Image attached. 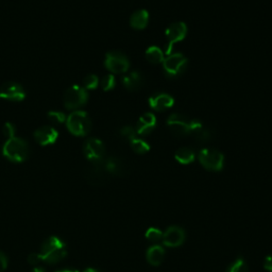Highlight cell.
Wrapping results in <instances>:
<instances>
[{"label": "cell", "instance_id": "25", "mask_svg": "<svg viewBox=\"0 0 272 272\" xmlns=\"http://www.w3.org/2000/svg\"><path fill=\"white\" fill-rule=\"evenodd\" d=\"M164 233L158 228H149L146 232V238L151 242H159L163 239Z\"/></svg>", "mask_w": 272, "mask_h": 272}, {"label": "cell", "instance_id": "6", "mask_svg": "<svg viewBox=\"0 0 272 272\" xmlns=\"http://www.w3.org/2000/svg\"><path fill=\"white\" fill-rule=\"evenodd\" d=\"M165 35L167 38V47H166V55L169 56L174 46L179 42L183 41L187 35V26L182 22L178 21L171 23L165 31Z\"/></svg>", "mask_w": 272, "mask_h": 272}, {"label": "cell", "instance_id": "35", "mask_svg": "<svg viewBox=\"0 0 272 272\" xmlns=\"http://www.w3.org/2000/svg\"><path fill=\"white\" fill-rule=\"evenodd\" d=\"M83 272H99V271L96 270V269H94V268H87V269L84 270Z\"/></svg>", "mask_w": 272, "mask_h": 272}, {"label": "cell", "instance_id": "34", "mask_svg": "<svg viewBox=\"0 0 272 272\" xmlns=\"http://www.w3.org/2000/svg\"><path fill=\"white\" fill-rule=\"evenodd\" d=\"M31 272H46V271H45V269L42 268V267H35Z\"/></svg>", "mask_w": 272, "mask_h": 272}, {"label": "cell", "instance_id": "21", "mask_svg": "<svg viewBox=\"0 0 272 272\" xmlns=\"http://www.w3.org/2000/svg\"><path fill=\"white\" fill-rule=\"evenodd\" d=\"M195 158H196L195 152L187 147L180 148L175 153L176 161L179 162L180 164H182V165H188V164L192 163L193 161H195Z\"/></svg>", "mask_w": 272, "mask_h": 272}, {"label": "cell", "instance_id": "31", "mask_svg": "<svg viewBox=\"0 0 272 272\" xmlns=\"http://www.w3.org/2000/svg\"><path fill=\"white\" fill-rule=\"evenodd\" d=\"M42 260H41V256H40V253H32L28 256V263L30 265H37L38 263H41Z\"/></svg>", "mask_w": 272, "mask_h": 272}, {"label": "cell", "instance_id": "27", "mask_svg": "<svg viewBox=\"0 0 272 272\" xmlns=\"http://www.w3.org/2000/svg\"><path fill=\"white\" fill-rule=\"evenodd\" d=\"M116 85V80H115V77L113 75H108L105 78H103L102 81H101V87L103 90H112Z\"/></svg>", "mask_w": 272, "mask_h": 272}, {"label": "cell", "instance_id": "1", "mask_svg": "<svg viewBox=\"0 0 272 272\" xmlns=\"http://www.w3.org/2000/svg\"><path fill=\"white\" fill-rule=\"evenodd\" d=\"M167 126L176 136L192 135L195 137L203 129V125L182 114H171L167 119Z\"/></svg>", "mask_w": 272, "mask_h": 272}, {"label": "cell", "instance_id": "28", "mask_svg": "<svg viewBox=\"0 0 272 272\" xmlns=\"http://www.w3.org/2000/svg\"><path fill=\"white\" fill-rule=\"evenodd\" d=\"M48 117L51 121H54L56 123H63L66 120L65 114L62 112H57V111H53V112L48 113Z\"/></svg>", "mask_w": 272, "mask_h": 272}, {"label": "cell", "instance_id": "20", "mask_svg": "<svg viewBox=\"0 0 272 272\" xmlns=\"http://www.w3.org/2000/svg\"><path fill=\"white\" fill-rule=\"evenodd\" d=\"M149 22V13L146 10H138L134 12L131 18L130 24L131 27L136 30L145 29Z\"/></svg>", "mask_w": 272, "mask_h": 272}, {"label": "cell", "instance_id": "23", "mask_svg": "<svg viewBox=\"0 0 272 272\" xmlns=\"http://www.w3.org/2000/svg\"><path fill=\"white\" fill-rule=\"evenodd\" d=\"M130 145L133 151L137 154H145L150 150V145L148 142L137 137H134L133 139L130 140Z\"/></svg>", "mask_w": 272, "mask_h": 272}, {"label": "cell", "instance_id": "29", "mask_svg": "<svg viewBox=\"0 0 272 272\" xmlns=\"http://www.w3.org/2000/svg\"><path fill=\"white\" fill-rule=\"evenodd\" d=\"M120 134L122 137L127 138L129 141H130L131 139H133L134 137H136V131L135 129L130 127V126H127V127H123L121 130H120Z\"/></svg>", "mask_w": 272, "mask_h": 272}, {"label": "cell", "instance_id": "22", "mask_svg": "<svg viewBox=\"0 0 272 272\" xmlns=\"http://www.w3.org/2000/svg\"><path fill=\"white\" fill-rule=\"evenodd\" d=\"M145 57L147 61L151 64H160V63H163L165 60L164 53L161 50V48L157 46H150L146 50Z\"/></svg>", "mask_w": 272, "mask_h": 272}, {"label": "cell", "instance_id": "17", "mask_svg": "<svg viewBox=\"0 0 272 272\" xmlns=\"http://www.w3.org/2000/svg\"><path fill=\"white\" fill-rule=\"evenodd\" d=\"M101 163H102L103 168H105V170L109 175L123 176V175H126L128 172V166L119 158L111 157V158H108V159H103Z\"/></svg>", "mask_w": 272, "mask_h": 272}, {"label": "cell", "instance_id": "19", "mask_svg": "<svg viewBox=\"0 0 272 272\" xmlns=\"http://www.w3.org/2000/svg\"><path fill=\"white\" fill-rule=\"evenodd\" d=\"M147 262L152 266H160L165 258V249L160 244H154L147 250Z\"/></svg>", "mask_w": 272, "mask_h": 272}, {"label": "cell", "instance_id": "33", "mask_svg": "<svg viewBox=\"0 0 272 272\" xmlns=\"http://www.w3.org/2000/svg\"><path fill=\"white\" fill-rule=\"evenodd\" d=\"M264 268H265L267 271L272 272V254L268 255V256L265 258Z\"/></svg>", "mask_w": 272, "mask_h": 272}, {"label": "cell", "instance_id": "18", "mask_svg": "<svg viewBox=\"0 0 272 272\" xmlns=\"http://www.w3.org/2000/svg\"><path fill=\"white\" fill-rule=\"evenodd\" d=\"M122 84L130 92L139 90L145 85V77L140 71H131L122 78Z\"/></svg>", "mask_w": 272, "mask_h": 272}, {"label": "cell", "instance_id": "5", "mask_svg": "<svg viewBox=\"0 0 272 272\" xmlns=\"http://www.w3.org/2000/svg\"><path fill=\"white\" fill-rule=\"evenodd\" d=\"M198 159L200 164L207 170L211 171H220L224 168L225 157L224 154L212 148H204L199 154Z\"/></svg>", "mask_w": 272, "mask_h": 272}, {"label": "cell", "instance_id": "12", "mask_svg": "<svg viewBox=\"0 0 272 272\" xmlns=\"http://www.w3.org/2000/svg\"><path fill=\"white\" fill-rule=\"evenodd\" d=\"M26 93L22 86L16 82H7L0 86V99L9 101H22Z\"/></svg>", "mask_w": 272, "mask_h": 272}, {"label": "cell", "instance_id": "4", "mask_svg": "<svg viewBox=\"0 0 272 272\" xmlns=\"http://www.w3.org/2000/svg\"><path fill=\"white\" fill-rule=\"evenodd\" d=\"M66 122L69 132L76 136H85L92 129V121H90L87 113L83 111L72 112L68 116Z\"/></svg>", "mask_w": 272, "mask_h": 272}, {"label": "cell", "instance_id": "16", "mask_svg": "<svg viewBox=\"0 0 272 272\" xmlns=\"http://www.w3.org/2000/svg\"><path fill=\"white\" fill-rule=\"evenodd\" d=\"M155 126H157V117H155V115L152 113H146L140 116L136 123V134L140 136H146L154 130Z\"/></svg>", "mask_w": 272, "mask_h": 272}, {"label": "cell", "instance_id": "7", "mask_svg": "<svg viewBox=\"0 0 272 272\" xmlns=\"http://www.w3.org/2000/svg\"><path fill=\"white\" fill-rule=\"evenodd\" d=\"M87 98L88 95L85 88L79 85H73L64 94V105L68 110H76L84 106L87 102Z\"/></svg>", "mask_w": 272, "mask_h": 272}, {"label": "cell", "instance_id": "9", "mask_svg": "<svg viewBox=\"0 0 272 272\" xmlns=\"http://www.w3.org/2000/svg\"><path fill=\"white\" fill-rule=\"evenodd\" d=\"M105 66L111 72L123 73L127 72L129 67H130V62L119 51H111V53L107 54L106 56Z\"/></svg>", "mask_w": 272, "mask_h": 272}, {"label": "cell", "instance_id": "32", "mask_svg": "<svg viewBox=\"0 0 272 272\" xmlns=\"http://www.w3.org/2000/svg\"><path fill=\"white\" fill-rule=\"evenodd\" d=\"M8 267V258L7 256L0 252V272H4Z\"/></svg>", "mask_w": 272, "mask_h": 272}, {"label": "cell", "instance_id": "24", "mask_svg": "<svg viewBox=\"0 0 272 272\" xmlns=\"http://www.w3.org/2000/svg\"><path fill=\"white\" fill-rule=\"evenodd\" d=\"M226 272H249V268L243 258L238 257L234 263H232L228 267Z\"/></svg>", "mask_w": 272, "mask_h": 272}, {"label": "cell", "instance_id": "15", "mask_svg": "<svg viewBox=\"0 0 272 272\" xmlns=\"http://www.w3.org/2000/svg\"><path fill=\"white\" fill-rule=\"evenodd\" d=\"M34 137L41 146L53 145L59 137V132L54 127H42L34 132Z\"/></svg>", "mask_w": 272, "mask_h": 272}, {"label": "cell", "instance_id": "11", "mask_svg": "<svg viewBox=\"0 0 272 272\" xmlns=\"http://www.w3.org/2000/svg\"><path fill=\"white\" fill-rule=\"evenodd\" d=\"M185 231L178 226H171L163 234V244L169 248H177L185 241Z\"/></svg>", "mask_w": 272, "mask_h": 272}, {"label": "cell", "instance_id": "26", "mask_svg": "<svg viewBox=\"0 0 272 272\" xmlns=\"http://www.w3.org/2000/svg\"><path fill=\"white\" fill-rule=\"evenodd\" d=\"M83 84H84V88L87 89H95L97 88L98 84H99V79L96 75H88L84 78L83 80Z\"/></svg>", "mask_w": 272, "mask_h": 272}, {"label": "cell", "instance_id": "36", "mask_svg": "<svg viewBox=\"0 0 272 272\" xmlns=\"http://www.w3.org/2000/svg\"><path fill=\"white\" fill-rule=\"evenodd\" d=\"M57 272H79L78 270H61V271H57Z\"/></svg>", "mask_w": 272, "mask_h": 272}, {"label": "cell", "instance_id": "30", "mask_svg": "<svg viewBox=\"0 0 272 272\" xmlns=\"http://www.w3.org/2000/svg\"><path fill=\"white\" fill-rule=\"evenodd\" d=\"M3 132L4 135L9 139V138H13L15 137V127L13 126L11 122H7L5 123V126L3 127Z\"/></svg>", "mask_w": 272, "mask_h": 272}, {"label": "cell", "instance_id": "2", "mask_svg": "<svg viewBox=\"0 0 272 272\" xmlns=\"http://www.w3.org/2000/svg\"><path fill=\"white\" fill-rule=\"evenodd\" d=\"M67 249L66 244L57 236L49 237L42 245L40 251L41 260L44 263L55 265L66 257Z\"/></svg>", "mask_w": 272, "mask_h": 272}, {"label": "cell", "instance_id": "13", "mask_svg": "<svg viewBox=\"0 0 272 272\" xmlns=\"http://www.w3.org/2000/svg\"><path fill=\"white\" fill-rule=\"evenodd\" d=\"M101 162L93 163V165L87 168L85 171V178L88 181V183H90L92 185L105 184L108 179L109 174L105 170Z\"/></svg>", "mask_w": 272, "mask_h": 272}, {"label": "cell", "instance_id": "10", "mask_svg": "<svg viewBox=\"0 0 272 272\" xmlns=\"http://www.w3.org/2000/svg\"><path fill=\"white\" fill-rule=\"evenodd\" d=\"M83 152L85 158L92 163H99L106 155V148L103 142L98 138H89L85 141Z\"/></svg>", "mask_w": 272, "mask_h": 272}, {"label": "cell", "instance_id": "8", "mask_svg": "<svg viewBox=\"0 0 272 272\" xmlns=\"http://www.w3.org/2000/svg\"><path fill=\"white\" fill-rule=\"evenodd\" d=\"M187 59L181 54H170L163 62L165 72L172 78L182 75L187 66Z\"/></svg>", "mask_w": 272, "mask_h": 272}, {"label": "cell", "instance_id": "3", "mask_svg": "<svg viewBox=\"0 0 272 272\" xmlns=\"http://www.w3.org/2000/svg\"><path fill=\"white\" fill-rule=\"evenodd\" d=\"M3 154L13 163H22L29 155V146L21 138H9L3 147Z\"/></svg>", "mask_w": 272, "mask_h": 272}, {"label": "cell", "instance_id": "14", "mask_svg": "<svg viewBox=\"0 0 272 272\" xmlns=\"http://www.w3.org/2000/svg\"><path fill=\"white\" fill-rule=\"evenodd\" d=\"M148 102L152 110L157 112H164L168 109H170L175 105V99L169 94L159 93L152 95L149 98Z\"/></svg>", "mask_w": 272, "mask_h": 272}]
</instances>
